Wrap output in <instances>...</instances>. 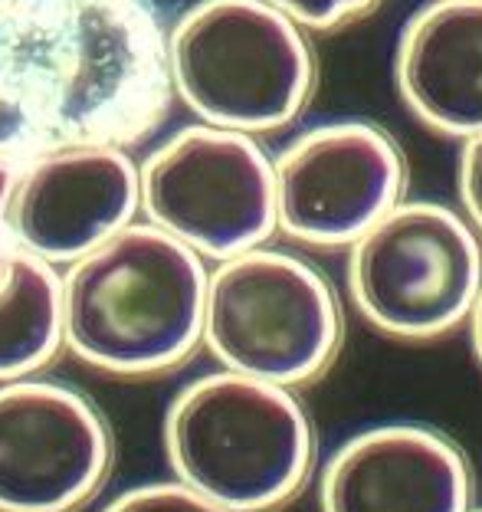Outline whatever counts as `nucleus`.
I'll return each instance as SVG.
<instances>
[{"label": "nucleus", "instance_id": "obj_1", "mask_svg": "<svg viewBox=\"0 0 482 512\" xmlns=\"http://www.w3.org/2000/svg\"><path fill=\"white\" fill-rule=\"evenodd\" d=\"M174 99L155 0H0V158L141 142Z\"/></svg>", "mask_w": 482, "mask_h": 512}, {"label": "nucleus", "instance_id": "obj_2", "mask_svg": "<svg viewBox=\"0 0 482 512\" xmlns=\"http://www.w3.org/2000/svg\"><path fill=\"white\" fill-rule=\"evenodd\" d=\"M210 263L155 224H128L63 273V335L119 378L178 368L204 345Z\"/></svg>", "mask_w": 482, "mask_h": 512}, {"label": "nucleus", "instance_id": "obj_3", "mask_svg": "<svg viewBox=\"0 0 482 512\" xmlns=\"http://www.w3.org/2000/svg\"><path fill=\"white\" fill-rule=\"evenodd\" d=\"M174 480L233 512H273L312 480L319 437L292 388L217 368L187 381L164 414Z\"/></svg>", "mask_w": 482, "mask_h": 512}, {"label": "nucleus", "instance_id": "obj_4", "mask_svg": "<svg viewBox=\"0 0 482 512\" xmlns=\"http://www.w3.org/2000/svg\"><path fill=\"white\" fill-rule=\"evenodd\" d=\"M174 99L197 122L282 132L319 86L312 33L269 0H194L168 27Z\"/></svg>", "mask_w": 482, "mask_h": 512}, {"label": "nucleus", "instance_id": "obj_5", "mask_svg": "<svg viewBox=\"0 0 482 512\" xmlns=\"http://www.w3.org/2000/svg\"><path fill=\"white\" fill-rule=\"evenodd\" d=\"M342 345L345 299L305 256L263 243L210 263L204 348L220 368L299 391Z\"/></svg>", "mask_w": 482, "mask_h": 512}, {"label": "nucleus", "instance_id": "obj_6", "mask_svg": "<svg viewBox=\"0 0 482 512\" xmlns=\"http://www.w3.org/2000/svg\"><path fill=\"white\" fill-rule=\"evenodd\" d=\"M482 289V237L460 204L404 197L345 250L355 316L384 339L437 342L466 329Z\"/></svg>", "mask_w": 482, "mask_h": 512}, {"label": "nucleus", "instance_id": "obj_7", "mask_svg": "<svg viewBox=\"0 0 482 512\" xmlns=\"http://www.w3.org/2000/svg\"><path fill=\"white\" fill-rule=\"evenodd\" d=\"M141 211L207 263L263 247L276 234V171L260 135L184 125L141 161Z\"/></svg>", "mask_w": 482, "mask_h": 512}, {"label": "nucleus", "instance_id": "obj_8", "mask_svg": "<svg viewBox=\"0 0 482 512\" xmlns=\"http://www.w3.org/2000/svg\"><path fill=\"white\" fill-rule=\"evenodd\" d=\"M279 234L312 250H348L407 197V151L371 119L302 128L273 155Z\"/></svg>", "mask_w": 482, "mask_h": 512}, {"label": "nucleus", "instance_id": "obj_9", "mask_svg": "<svg viewBox=\"0 0 482 512\" xmlns=\"http://www.w3.org/2000/svg\"><path fill=\"white\" fill-rule=\"evenodd\" d=\"M109 463V427L86 394L0 381V512H73L99 493Z\"/></svg>", "mask_w": 482, "mask_h": 512}, {"label": "nucleus", "instance_id": "obj_10", "mask_svg": "<svg viewBox=\"0 0 482 512\" xmlns=\"http://www.w3.org/2000/svg\"><path fill=\"white\" fill-rule=\"evenodd\" d=\"M141 174L119 145L56 148L17 165L10 237L46 263H76L135 224Z\"/></svg>", "mask_w": 482, "mask_h": 512}, {"label": "nucleus", "instance_id": "obj_11", "mask_svg": "<svg viewBox=\"0 0 482 512\" xmlns=\"http://www.w3.org/2000/svg\"><path fill=\"white\" fill-rule=\"evenodd\" d=\"M476 480L443 430L391 421L342 440L319 470V512H473Z\"/></svg>", "mask_w": 482, "mask_h": 512}, {"label": "nucleus", "instance_id": "obj_12", "mask_svg": "<svg viewBox=\"0 0 482 512\" xmlns=\"http://www.w3.org/2000/svg\"><path fill=\"white\" fill-rule=\"evenodd\" d=\"M394 89L427 132H482V0H423L394 43Z\"/></svg>", "mask_w": 482, "mask_h": 512}, {"label": "nucleus", "instance_id": "obj_13", "mask_svg": "<svg viewBox=\"0 0 482 512\" xmlns=\"http://www.w3.org/2000/svg\"><path fill=\"white\" fill-rule=\"evenodd\" d=\"M63 345V276L17 243L0 247V381L30 378Z\"/></svg>", "mask_w": 482, "mask_h": 512}, {"label": "nucleus", "instance_id": "obj_14", "mask_svg": "<svg viewBox=\"0 0 482 512\" xmlns=\"http://www.w3.org/2000/svg\"><path fill=\"white\" fill-rule=\"evenodd\" d=\"M102 512H233V509L214 503V499L191 490L181 480H171V483H145L135 486V490H125Z\"/></svg>", "mask_w": 482, "mask_h": 512}, {"label": "nucleus", "instance_id": "obj_15", "mask_svg": "<svg viewBox=\"0 0 482 512\" xmlns=\"http://www.w3.org/2000/svg\"><path fill=\"white\" fill-rule=\"evenodd\" d=\"M282 14H289L296 23H302L312 33H332L345 30L378 10L381 0H269Z\"/></svg>", "mask_w": 482, "mask_h": 512}, {"label": "nucleus", "instance_id": "obj_16", "mask_svg": "<svg viewBox=\"0 0 482 512\" xmlns=\"http://www.w3.org/2000/svg\"><path fill=\"white\" fill-rule=\"evenodd\" d=\"M456 204L473 220L482 237V132L460 142V158H456Z\"/></svg>", "mask_w": 482, "mask_h": 512}, {"label": "nucleus", "instance_id": "obj_17", "mask_svg": "<svg viewBox=\"0 0 482 512\" xmlns=\"http://www.w3.org/2000/svg\"><path fill=\"white\" fill-rule=\"evenodd\" d=\"M14 178H17V165L7 158H0V247H10L14 237H10V191H14Z\"/></svg>", "mask_w": 482, "mask_h": 512}, {"label": "nucleus", "instance_id": "obj_18", "mask_svg": "<svg viewBox=\"0 0 482 512\" xmlns=\"http://www.w3.org/2000/svg\"><path fill=\"white\" fill-rule=\"evenodd\" d=\"M466 335H469V348H473L476 365L482 368V289H479L473 312H469V319H466Z\"/></svg>", "mask_w": 482, "mask_h": 512}, {"label": "nucleus", "instance_id": "obj_19", "mask_svg": "<svg viewBox=\"0 0 482 512\" xmlns=\"http://www.w3.org/2000/svg\"><path fill=\"white\" fill-rule=\"evenodd\" d=\"M473 512H482V506H476V509H473Z\"/></svg>", "mask_w": 482, "mask_h": 512}]
</instances>
